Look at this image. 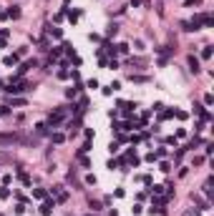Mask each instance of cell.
Returning <instances> with one entry per match:
<instances>
[{
    "mask_svg": "<svg viewBox=\"0 0 214 216\" xmlns=\"http://www.w3.org/2000/svg\"><path fill=\"white\" fill-rule=\"evenodd\" d=\"M33 196H35V199H46V191H43V189H35Z\"/></svg>",
    "mask_w": 214,
    "mask_h": 216,
    "instance_id": "obj_6",
    "label": "cell"
},
{
    "mask_svg": "<svg viewBox=\"0 0 214 216\" xmlns=\"http://www.w3.org/2000/svg\"><path fill=\"white\" fill-rule=\"evenodd\" d=\"M199 3H202V0H187V5H189V8H191V5H199Z\"/></svg>",
    "mask_w": 214,
    "mask_h": 216,
    "instance_id": "obj_7",
    "label": "cell"
},
{
    "mask_svg": "<svg viewBox=\"0 0 214 216\" xmlns=\"http://www.w3.org/2000/svg\"><path fill=\"white\" fill-rule=\"evenodd\" d=\"M189 65H191V71H194V73L199 71V60L194 58V55H191V58H189Z\"/></svg>",
    "mask_w": 214,
    "mask_h": 216,
    "instance_id": "obj_4",
    "label": "cell"
},
{
    "mask_svg": "<svg viewBox=\"0 0 214 216\" xmlns=\"http://www.w3.org/2000/svg\"><path fill=\"white\" fill-rule=\"evenodd\" d=\"M5 15H8V18H20V10L15 8V5H13V8H10L8 13H5Z\"/></svg>",
    "mask_w": 214,
    "mask_h": 216,
    "instance_id": "obj_3",
    "label": "cell"
},
{
    "mask_svg": "<svg viewBox=\"0 0 214 216\" xmlns=\"http://www.w3.org/2000/svg\"><path fill=\"white\" fill-rule=\"evenodd\" d=\"M51 211H53V204H51V201H46V204L40 206V214H43V216H48Z\"/></svg>",
    "mask_w": 214,
    "mask_h": 216,
    "instance_id": "obj_2",
    "label": "cell"
},
{
    "mask_svg": "<svg viewBox=\"0 0 214 216\" xmlns=\"http://www.w3.org/2000/svg\"><path fill=\"white\" fill-rule=\"evenodd\" d=\"M48 33H51L53 38H61V28H48Z\"/></svg>",
    "mask_w": 214,
    "mask_h": 216,
    "instance_id": "obj_5",
    "label": "cell"
},
{
    "mask_svg": "<svg viewBox=\"0 0 214 216\" xmlns=\"http://www.w3.org/2000/svg\"><path fill=\"white\" fill-rule=\"evenodd\" d=\"M5 90H10V93H23V90H28V83H25V81L10 83V88H5Z\"/></svg>",
    "mask_w": 214,
    "mask_h": 216,
    "instance_id": "obj_1",
    "label": "cell"
}]
</instances>
